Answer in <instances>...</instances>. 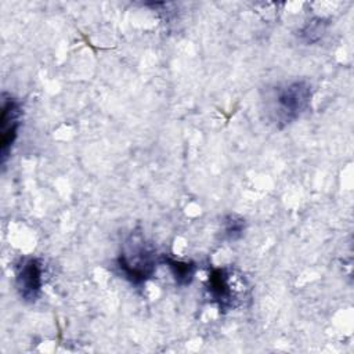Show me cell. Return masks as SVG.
Masks as SVG:
<instances>
[{
  "instance_id": "1",
  "label": "cell",
  "mask_w": 354,
  "mask_h": 354,
  "mask_svg": "<svg viewBox=\"0 0 354 354\" xmlns=\"http://www.w3.org/2000/svg\"><path fill=\"white\" fill-rule=\"evenodd\" d=\"M311 97V84L304 79L275 86L266 100L270 120L278 129H283L297 120L308 109Z\"/></svg>"
},
{
  "instance_id": "2",
  "label": "cell",
  "mask_w": 354,
  "mask_h": 354,
  "mask_svg": "<svg viewBox=\"0 0 354 354\" xmlns=\"http://www.w3.org/2000/svg\"><path fill=\"white\" fill-rule=\"evenodd\" d=\"M118 267L133 285L145 283L156 270V253L141 232H131L118 257Z\"/></svg>"
},
{
  "instance_id": "3",
  "label": "cell",
  "mask_w": 354,
  "mask_h": 354,
  "mask_svg": "<svg viewBox=\"0 0 354 354\" xmlns=\"http://www.w3.org/2000/svg\"><path fill=\"white\" fill-rule=\"evenodd\" d=\"M235 286L236 278L228 268H213L209 274L207 293L220 311L232 310L239 304V289Z\"/></svg>"
},
{
  "instance_id": "4",
  "label": "cell",
  "mask_w": 354,
  "mask_h": 354,
  "mask_svg": "<svg viewBox=\"0 0 354 354\" xmlns=\"http://www.w3.org/2000/svg\"><path fill=\"white\" fill-rule=\"evenodd\" d=\"M15 286L19 297L26 303L39 299L43 286V264L40 259L22 257L15 267Z\"/></svg>"
},
{
  "instance_id": "5",
  "label": "cell",
  "mask_w": 354,
  "mask_h": 354,
  "mask_svg": "<svg viewBox=\"0 0 354 354\" xmlns=\"http://www.w3.org/2000/svg\"><path fill=\"white\" fill-rule=\"evenodd\" d=\"M21 123V105L11 94H1V116H0V155L1 165L8 159L10 151L17 140Z\"/></svg>"
},
{
  "instance_id": "6",
  "label": "cell",
  "mask_w": 354,
  "mask_h": 354,
  "mask_svg": "<svg viewBox=\"0 0 354 354\" xmlns=\"http://www.w3.org/2000/svg\"><path fill=\"white\" fill-rule=\"evenodd\" d=\"M163 263L167 264L174 281L180 286L189 285L194 275H195V264L191 261H181V260H174L170 257H163Z\"/></svg>"
},
{
  "instance_id": "7",
  "label": "cell",
  "mask_w": 354,
  "mask_h": 354,
  "mask_svg": "<svg viewBox=\"0 0 354 354\" xmlns=\"http://www.w3.org/2000/svg\"><path fill=\"white\" fill-rule=\"evenodd\" d=\"M224 235L228 241H236L245 231V220L236 214H227L224 218Z\"/></svg>"
},
{
  "instance_id": "8",
  "label": "cell",
  "mask_w": 354,
  "mask_h": 354,
  "mask_svg": "<svg viewBox=\"0 0 354 354\" xmlns=\"http://www.w3.org/2000/svg\"><path fill=\"white\" fill-rule=\"evenodd\" d=\"M322 32H324L322 21H321V19H317V21H311L308 25H306V26L301 29L300 35H301V37H303L307 43H314V41H317V40L321 37Z\"/></svg>"
}]
</instances>
